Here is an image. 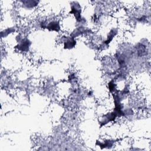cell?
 <instances>
[{"mask_svg": "<svg viewBox=\"0 0 151 151\" xmlns=\"http://www.w3.org/2000/svg\"><path fill=\"white\" fill-rule=\"evenodd\" d=\"M30 44H31V43H30L29 40L28 39H25L21 40L15 47L20 50V51L27 52L28 51Z\"/></svg>", "mask_w": 151, "mask_h": 151, "instance_id": "1", "label": "cell"}, {"mask_svg": "<svg viewBox=\"0 0 151 151\" xmlns=\"http://www.w3.org/2000/svg\"><path fill=\"white\" fill-rule=\"evenodd\" d=\"M70 13L74 14L77 21H80L82 20L81 15H80V14H81V7H80L79 4L76 5L75 3V4L72 5V10L71 11H70Z\"/></svg>", "mask_w": 151, "mask_h": 151, "instance_id": "2", "label": "cell"}, {"mask_svg": "<svg viewBox=\"0 0 151 151\" xmlns=\"http://www.w3.org/2000/svg\"><path fill=\"white\" fill-rule=\"evenodd\" d=\"M44 28H46L49 30H52V31H56V32H58L60 29L59 23L57 21L50 22Z\"/></svg>", "mask_w": 151, "mask_h": 151, "instance_id": "3", "label": "cell"}, {"mask_svg": "<svg viewBox=\"0 0 151 151\" xmlns=\"http://www.w3.org/2000/svg\"><path fill=\"white\" fill-rule=\"evenodd\" d=\"M76 44V42L74 40V38H67L66 41L64 42V48L70 49L73 48Z\"/></svg>", "mask_w": 151, "mask_h": 151, "instance_id": "4", "label": "cell"}, {"mask_svg": "<svg viewBox=\"0 0 151 151\" xmlns=\"http://www.w3.org/2000/svg\"><path fill=\"white\" fill-rule=\"evenodd\" d=\"M23 3L27 8H33L37 4V2L35 1H24Z\"/></svg>", "mask_w": 151, "mask_h": 151, "instance_id": "5", "label": "cell"}, {"mask_svg": "<svg viewBox=\"0 0 151 151\" xmlns=\"http://www.w3.org/2000/svg\"><path fill=\"white\" fill-rule=\"evenodd\" d=\"M116 33V32H115V30H111V31H110V33L109 34V36H108V38H107V41L105 42L106 44H109L110 42L112 41V38H113V37L115 36Z\"/></svg>", "mask_w": 151, "mask_h": 151, "instance_id": "6", "label": "cell"}, {"mask_svg": "<svg viewBox=\"0 0 151 151\" xmlns=\"http://www.w3.org/2000/svg\"><path fill=\"white\" fill-rule=\"evenodd\" d=\"M109 88L110 92H114L116 89V85L113 82H110L109 84Z\"/></svg>", "mask_w": 151, "mask_h": 151, "instance_id": "7", "label": "cell"}]
</instances>
